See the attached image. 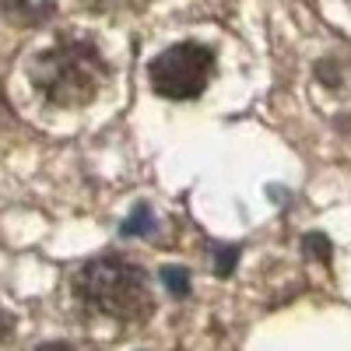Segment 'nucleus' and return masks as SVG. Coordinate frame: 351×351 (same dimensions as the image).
<instances>
[{
  "label": "nucleus",
  "mask_w": 351,
  "mask_h": 351,
  "mask_svg": "<svg viewBox=\"0 0 351 351\" xmlns=\"http://www.w3.org/2000/svg\"><path fill=\"white\" fill-rule=\"evenodd\" d=\"M77 299L112 319H144L152 313L148 274L123 256H95L74 274Z\"/></svg>",
  "instance_id": "1"
},
{
  "label": "nucleus",
  "mask_w": 351,
  "mask_h": 351,
  "mask_svg": "<svg viewBox=\"0 0 351 351\" xmlns=\"http://www.w3.org/2000/svg\"><path fill=\"white\" fill-rule=\"evenodd\" d=\"M32 77L46 102L74 109L99 95V88L106 81V60L92 43L71 39L46 49L32 67Z\"/></svg>",
  "instance_id": "2"
},
{
  "label": "nucleus",
  "mask_w": 351,
  "mask_h": 351,
  "mask_svg": "<svg viewBox=\"0 0 351 351\" xmlns=\"http://www.w3.org/2000/svg\"><path fill=\"white\" fill-rule=\"evenodd\" d=\"M215 71V53L200 43H180V46H169L165 53H158L148 77L152 88L165 99H197L204 88H208V77Z\"/></svg>",
  "instance_id": "3"
},
{
  "label": "nucleus",
  "mask_w": 351,
  "mask_h": 351,
  "mask_svg": "<svg viewBox=\"0 0 351 351\" xmlns=\"http://www.w3.org/2000/svg\"><path fill=\"white\" fill-rule=\"evenodd\" d=\"M162 281H165V288L172 291L176 299L190 295V274L183 267H162Z\"/></svg>",
  "instance_id": "4"
},
{
  "label": "nucleus",
  "mask_w": 351,
  "mask_h": 351,
  "mask_svg": "<svg viewBox=\"0 0 351 351\" xmlns=\"http://www.w3.org/2000/svg\"><path fill=\"white\" fill-rule=\"evenodd\" d=\"M152 225H155L152 211L141 204V208L134 211V218H127V221H123V236H148V232H152Z\"/></svg>",
  "instance_id": "5"
},
{
  "label": "nucleus",
  "mask_w": 351,
  "mask_h": 351,
  "mask_svg": "<svg viewBox=\"0 0 351 351\" xmlns=\"http://www.w3.org/2000/svg\"><path fill=\"white\" fill-rule=\"evenodd\" d=\"M11 334H14V319H11L8 309H0V344H4Z\"/></svg>",
  "instance_id": "6"
},
{
  "label": "nucleus",
  "mask_w": 351,
  "mask_h": 351,
  "mask_svg": "<svg viewBox=\"0 0 351 351\" xmlns=\"http://www.w3.org/2000/svg\"><path fill=\"white\" fill-rule=\"evenodd\" d=\"M36 351H84V348H74V344H43Z\"/></svg>",
  "instance_id": "7"
},
{
  "label": "nucleus",
  "mask_w": 351,
  "mask_h": 351,
  "mask_svg": "<svg viewBox=\"0 0 351 351\" xmlns=\"http://www.w3.org/2000/svg\"><path fill=\"white\" fill-rule=\"evenodd\" d=\"M92 8H109V4H120V0H88Z\"/></svg>",
  "instance_id": "8"
}]
</instances>
